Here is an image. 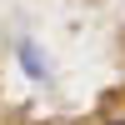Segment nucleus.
<instances>
[{"instance_id": "1", "label": "nucleus", "mask_w": 125, "mask_h": 125, "mask_svg": "<svg viewBox=\"0 0 125 125\" xmlns=\"http://www.w3.org/2000/svg\"><path fill=\"white\" fill-rule=\"evenodd\" d=\"M20 65H25L30 80H45V60H40V50L30 45V40H20Z\"/></svg>"}, {"instance_id": "2", "label": "nucleus", "mask_w": 125, "mask_h": 125, "mask_svg": "<svg viewBox=\"0 0 125 125\" xmlns=\"http://www.w3.org/2000/svg\"><path fill=\"white\" fill-rule=\"evenodd\" d=\"M105 125H125V115H120V120H105Z\"/></svg>"}]
</instances>
